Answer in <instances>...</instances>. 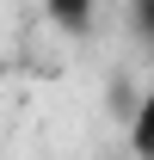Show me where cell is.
<instances>
[{"instance_id":"6da1fadb","label":"cell","mask_w":154,"mask_h":160,"mask_svg":"<svg viewBox=\"0 0 154 160\" xmlns=\"http://www.w3.org/2000/svg\"><path fill=\"white\" fill-rule=\"evenodd\" d=\"M43 12L68 31V37H86L93 31V12H99V0H43Z\"/></svg>"},{"instance_id":"7a4b0ae2","label":"cell","mask_w":154,"mask_h":160,"mask_svg":"<svg viewBox=\"0 0 154 160\" xmlns=\"http://www.w3.org/2000/svg\"><path fill=\"white\" fill-rule=\"evenodd\" d=\"M130 148L142 160H154V86L136 99V117H130Z\"/></svg>"},{"instance_id":"3957f363","label":"cell","mask_w":154,"mask_h":160,"mask_svg":"<svg viewBox=\"0 0 154 160\" xmlns=\"http://www.w3.org/2000/svg\"><path fill=\"white\" fill-rule=\"evenodd\" d=\"M130 6H142V0H130Z\"/></svg>"}]
</instances>
